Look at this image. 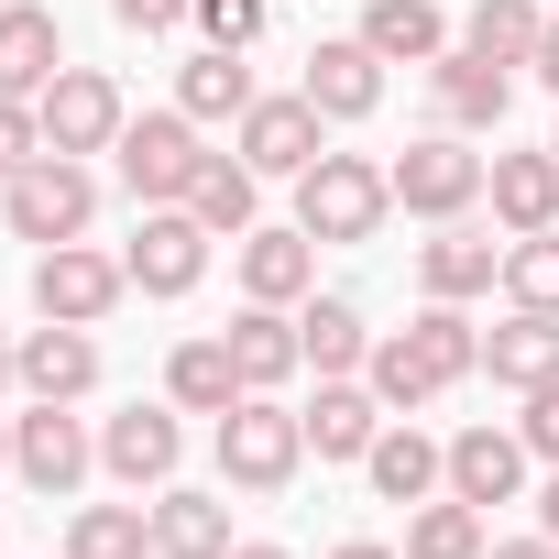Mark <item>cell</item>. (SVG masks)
Instances as JSON below:
<instances>
[{"instance_id": "obj_1", "label": "cell", "mask_w": 559, "mask_h": 559, "mask_svg": "<svg viewBox=\"0 0 559 559\" xmlns=\"http://www.w3.org/2000/svg\"><path fill=\"white\" fill-rule=\"evenodd\" d=\"M0 219H12V241H34V252L88 241V219H99V176H88V154H34L12 187H0Z\"/></svg>"}, {"instance_id": "obj_2", "label": "cell", "mask_w": 559, "mask_h": 559, "mask_svg": "<svg viewBox=\"0 0 559 559\" xmlns=\"http://www.w3.org/2000/svg\"><path fill=\"white\" fill-rule=\"evenodd\" d=\"M297 461H308V417H297L286 395H241V406L219 417V483H230V493H286Z\"/></svg>"}, {"instance_id": "obj_3", "label": "cell", "mask_w": 559, "mask_h": 559, "mask_svg": "<svg viewBox=\"0 0 559 559\" xmlns=\"http://www.w3.org/2000/svg\"><path fill=\"white\" fill-rule=\"evenodd\" d=\"M110 165H121L132 209H187V187H198L209 143H198V121H187V110H132V121H121V143H110Z\"/></svg>"}, {"instance_id": "obj_4", "label": "cell", "mask_w": 559, "mask_h": 559, "mask_svg": "<svg viewBox=\"0 0 559 559\" xmlns=\"http://www.w3.org/2000/svg\"><path fill=\"white\" fill-rule=\"evenodd\" d=\"M483 165H493V154H472V132L439 121V132H417L384 176H395V209L439 230V219H472V209H483Z\"/></svg>"}, {"instance_id": "obj_5", "label": "cell", "mask_w": 559, "mask_h": 559, "mask_svg": "<svg viewBox=\"0 0 559 559\" xmlns=\"http://www.w3.org/2000/svg\"><path fill=\"white\" fill-rule=\"evenodd\" d=\"M384 209H395V176H384L373 154H319V165L297 176V230H308V241H373Z\"/></svg>"}, {"instance_id": "obj_6", "label": "cell", "mask_w": 559, "mask_h": 559, "mask_svg": "<svg viewBox=\"0 0 559 559\" xmlns=\"http://www.w3.org/2000/svg\"><path fill=\"white\" fill-rule=\"evenodd\" d=\"M132 297V274H121V252H99V241H56V252H34V319H67V330H99L110 308Z\"/></svg>"}, {"instance_id": "obj_7", "label": "cell", "mask_w": 559, "mask_h": 559, "mask_svg": "<svg viewBox=\"0 0 559 559\" xmlns=\"http://www.w3.org/2000/svg\"><path fill=\"white\" fill-rule=\"evenodd\" d=\"M209 219L198 209H143L132 241H121V274H132V297H198V274H209Z\"/></svg>"}, {"instance_id": "obj_8", "label": "cell", "mask_w": 559, "mask_h": 559, "mask_svg": "<svg viewBox=\"0 0 559 559\" xmlns=\"http://www.w3.org/2000/svg\"><path fill=\"white\" fill-rule=\"evenodd\" d=\"M12 472H23L34 493H56V504H67V493L99 472V428H88L78 406H45V395H34V406L12 417Z\"/></svg>"}, {"instance_id": "obj_9", "label": "cell", "mask_w": 559, "mask_h": 559, "mask_svg": "<svg viewBox=\"0 0 559 559\" xmlns=\"http://www.w3.org/2000/svg\"><path fill=\"white\" fill-rule=\"evenodd\" d=\"M230 132H241V165H252V176H286V187H297V176L330 154V121H319V99H308V88H286V99L263 88V99H252Z\"/></svg>"}, {"instance_id": "obj_10", "label": "cell", "mask_w": 559, "mask_h": 559, "mask_svg": "<svg viewBox=\"0 0 559 559\" xmlns=\"http://www.w3.org/2000/svg\"><path fill=\"white\" fill-rule=\"evenodd\" d=\"M34 110H45V154H110V143H121V121H132V99H121V78H110V67H67Z\"/></svg>"}, {"instance_id": "obj_11", "label": "cell", "mask_w": 559, "mask_h": 559, "mask_svg": "<svg viewBox=\"0 0 559 559\" xmlns=\"http://www.w3.org/2000/svg\"><path fill=\"white\" fill-rule=\"evenodd\" d=\"M176 461H187L176 406H121V417H99V472H110L121 493H165Z\"/></svg>"}, {"instance_id": "obj_12", "label": "cell", "mask_w": 559, "mask_h": 559, "mask_svg": "<svg viewBox=\"0 0 559 559\" xmlns=\"http://www.w3.org/2000/svg\"><path fill=\"white\" fill-rule=\"evenodd\" d=\"M417 286H428V297H450V308L493 297V286H504V241H493V230H472V219H439V230L417 241Z\"/></svg>"}, {"instance_id": "obj_13", "label": "cell", "mask_w": 559, "mask_h": 559, "mask_svg": "<svg viewBox=\"0 0 559 559\" xmlns=\"http://www.w3.org/2000/svg\"><path fill=\"white\" fill-rule=\"evenodd\" d=\"M67 78V23L45 0H0V99H45Z\"/></svg>"}, {"instance_id": "obj_14", "label": "cell", "mask_w": 559, "mask_h": 559, "mask_svg": "<svg viewBox=\"0 0 559 559\" xmlns=\"http://www.w3.org/2000/svg\"><path fill=\"white\" fill-rule=\"evenodd\" d=\"M504 99H515V67H493V56H472V45H450V56L428 67V110H439L450 132H504Z\"/></svg>"}, {"instance_id": "obj_15", "label": "cell", "mask_w": 559, "mask_h": 559, "mask_svg": "<svg viewBox=\"0 0 559 559\" xmlns=\"http://www.w3.org/2000/svg\"><path fill=\"white\" fill-rule=\"evenodd\" d=\"M241 252V297L252 308H297V297H319V241L286 219V230H241L230 241Z\"/></svg>"}, {"instance_id": "obj_16", "label": "cell", "mask_w": 559, "mask_h": 559, "mask_svg": "<svg viewBox=\"0 0 559 559\" xmlns=\"http://www.w3.org/2000/svg\"><path fill=\"white\" fill-rule=\"evenodd\" d=\"M297 88L319 99V121H373V110H384V56H373L362 34H330Z\"/></svg>"}, {"instance_id": "obj_17", "label": "cell", "mask_w": 559, "mask_h": 559, "mask_svg": "<svg viewBox=\"0 0 559 559\" xmlns=\"http://www.w3.org/2000/svg\"><path fill=\"white\" fill-rule=\"evenodd\" d=\"M252 384H241V362H230V330H198V341H176L165 352V406L176 417H230Z\"/></svg>"}, {"instance_id": "obj_18", "label": "cell", "mask_w": 559, "mask_h": 559, "mask_svg": "<svg viewBox=\"0 0 559 559\" xmlns=\"http://www.w3.org/2000/svg\"><path fill=\"white\" fill-rule=\"evenodd\" d=\"M297 417H308V450H319V461H362L395 406H384L362 373H319V406H297Z\"/></svg>"}, {"instance_id": "obj_19", "label": "cell", "mask_w": 559, "mask_h": 559, "mask_svg": "<svg viewBox=\"0 0 559 559\" xmlns=\"http://www.w3.org/2000/svg\"><path fill=\"white\" fill-rule=\"evenodd\" d=\"M526 461H537V450H526V428H461V439H450V493L493 515V504H515V493H526Z\"/></svg>"}, {"instance_id": "obj_20", "label": "cell", "mask_w": 559, "mask_h": 559, "mask_svg": "<svg viewBox=\"0 0 559 559\" xmlns=\"http://www.w3.org/2000/svg\"><path fill=\"white\" fill-rule=\"evenodd\" d=\"M23 395H45V406L99 395V330H67V319L23 330Z\"/></svg>"}, {"instance_id": "obj_21", "label": "cell", "mask_w": 559, "mask_h": 559, "mask_svg": "<svg viewBox=\"0 0 559 559\" xmlns=\"http://www.w3.org/2000/svg\"><path fill=\"white\" fill-rule=\"evenodd\" d=\"M362 472H373V493H384V504H428V493H450V439H428V428L384 417V439L362 450Z\"/></svg>"}, {"instance_id": "obj_22", "label": "cell", "mask_w": 559, "mask_h": 559, "mask_svg": "<svg viewBox=\"0 0 559 559\" xmlns=\"http://www.w3.org/2000/svg\"><path fill=\"white\" fill-rule=\"evenodd\" d=\"M483 198H493V230H559V154H493L483 165Z\"/></svg>"}, {"instance_id": "obj_23", "label": "cell", "mask_w": 559, "mask_h": 559, "mask_svg": "<svg viewBox=\"0 0 559 559\" xmlns=\"http://www.w3.org/2000/svg\"><path fill=\"white\" fill-rule=\"evenodd\" d=\"M230 362H241V384H252V395H274V384H297V373H308V341H297V308H252V297H241V319H230Z\"/></svg>"}, {"instance_id": "obj_24", "label": "cell", "mask_w": 559, "mask_h": 559, "mask_svg": "<svg viewBox=\"0 0 559 559\" xmlns=\"http://www.w3.org/2000/svg\"><path fill=\"white\" fill-rule=\"evenodd\" d=\"M241 537H230V493H187V483H165L154 493V559H230Z\"/></svg>"}, {"instance_id": "obj_25", "label": "cell", "mask_w": 559, "mask_h": 559, "mask_svg": "<svg viewBox=\"0 0 559 559\" xmlns=\"http://www.w3.org/2000/svg\"><path fill=\"white\" fill-rule=\"evenodd\" d=\"M483 373H493L504 395H537V384L559 373V319H548V308H515L504 330H483Z\"/></svg>"}, {"instance_id": "obj_26", "label": "cell", "mask_w": 559, "mask_h": 559, "mask_svg": "<svg viewBox=\"0 0 559 559\" xmlns=\"http://www.w3.org/2000/svg\"><path fill=\"white\" fill-rule=\"evenodd\" d=\"M362 45H373L384 67H439L461 34H450L439 0H373V12H362Z\"/></svg>"}, {"instance_id": "obj_27", "label": "cell", "mask_w": 559, "mask_h": 559, "mask_svg": "<svg viewBox=\"0 0 559 559\" xmlns=\"http://www.w3.org/2000/svg\"><path fill=\"white\" fill-rule=\"evenodd\" d=\"M252 99H263V88H252V67H241L230 45H198V56L176 67V110H187L198 132H209V121H241Z\"/></svg>"}, {"instance_id": "obj_28", "label": "cell", "mask_w": 559, "mask_h": 559, "mask_svg": "<svg viewBox=\"0 0 559 559\" xmlns=\"http://www.w3.org/2000/svg\"><path fill=\"white\" fill-rule=\"evenodd\" d=\"M187 209H198L219 241H241V230H263V176H252L241 154H209V165H198V187H187Z\"/></svg>"}, {"instance_id": "obj_29", "label": "cell", "mask_w": 559, "mask_h": 559, "mask_svg": "<svg viewBox=\"0 0 559 559\" xmlns=\"http://www.w3.org/2000/svg\"><path fill=\"white\" fill-rule=\"evenodd\" d=\"M297 341H308V373H362L373 362V330L352 297H297Z\"/></svg>"}, {"instance_id": "obj_30", "label": "cell", "mask_w": 559, "mask_h": 559, "mask_svg": "<svg viewBox=\"0 0 559 559\" xmlns=\"http://www.w3.org/2000/svg\"><path fill=\"white\" fill-rule=\"evenodd\" d=\"M406 341L428 352L439 384H472V373H483V330H472V308H450V297H428V308L406 319Z\"/></svg>"}, {"instance_id": "obj_31", "label": "cell", "mask_w": 559, "mask_h": 559, "mask_svg": "<svg viewBox=\"0 0 559 559\" xmlns=\"http://www.w3.org/2000/svg\"><path fill=\"white\" fill-rule=\"evenodd\" d=\"M67 559H154V504H78Z\"/></svg>"}, {"instance_id": "obj_32", "label": "cell", "mask_w": 559, "mask_h": 559, "mask_svg": "<svg viewBox=\"0 0 559 559\" xmlns=\"http://www.w3.org/2000/svg\"><path fill=\"white\" fill-rule=\"evenodd\" d=\"M537 34H548V0H472V23H461V45L493 56V67H526Z\"/></svg>"}, {"instance_id": "obj_33", "label": "cell", "mask_w": 559, "mask_h": 559, "mask_svg": "<svg viewBox=\"0 0 559 559\" xmlns=\"http://www.w3.org/2000/svg\"><path fill=\"white\" fill-rule=\"evenodd\" d=\"M362 384H373V395H384L395 417H417V406H439V395H450V384L428 373V352H417L406 330H384V341H373V362H362Z\"/></svg>"}, {"instance_id": "obj_34", "label": "cell", "mask_w": 559, "mask_h": 559, "mask_svg": "<svg viewBox=\"0 0 559 559\" xmlns=\"http://www.w3.org/2000/svg\"><path fill=\"white\" fill-rule=\"evenodd\" d=\"M493 537H483V504H461V493H428L417 515H406V559H483Z\"/></svg>"}, {"instance_id": "obj_35", "label": "cell", "mask_w": 559, "mask_h": 559, "mask_svg": "<svg viewBox=\"0 0 559 559\" xmlns=\"http://www.w3.org/2000/svg\"><path fill=\"white\" fill-rule=\"evenodd\" d=\"M504 308H548L559 319V230H515L504 241Z\"/></svg>"}, {"instance_id": "obj_36", "label": "cell", "mask_w": 559, "mask_h": 559, "mask_svg": "<svg viewBox=\"0 0 559 559\" xmlns=\"http://www.w3.org/2000/svg\"><path fill=\"white\" fill-rule=\"evenodd\" d=\"M198 45H230V56H252L263 45V23H274V0H198Z\"/></svg>"}, {"instance_id": "obj_37", "label": "cell", "mask_w": 559, "mask_h": 559, "mask_svg": "<svg viewBox=\"0 0 559 559\" xmlns=\"http://www.w3.org/2000/svg\"><path fill=\"white\" fill-rule=\"evenodd\" d=\"M34 154H45V110L34 99H0V187H12Z\"/></svg>"}, {"instance_id": "obj_38", "label": "cell", "mask_w": 559, "mask_h": 559, "mask_svg": "<svg viewBox=\"0 0 559 559\" xmlns=\"http://www.w3.org/2000/svg\"><path fill=\"white\" fill-rule=\"evenodd\" d=\"M515 428H526V450H537V461L559 472V373H548V384L526 395V417H515Z\"/></svg>"}, {"instance_id": "obj_39", "label": "cell", "mask_w": 559, "mask_h": 559, "mask_svg": "<svg viewBox=\"0 0 559 559\" xmlns=\"http://www.w3.org/2000/svg\"><path fill=\"white\" fill-rule=\"evenodd\" d=\"M187 12H198V0H110V23H121V34H176Z\"/></svg>"}, {"instance_id": "obj_40", "label": "cell", "mask_w": 559, "mask_h": 559, "mask_svg": "<svg viewBox=\"0 0 559 559\" xmlns=\"http://www.w3.org/2000/svg\"><path fill=\"white\" fill-rule=\"evenodd\" d=\"M526 78H537V88H559V12H548V34H537V56H526Z\"/></svg>"}, {"instance_id": "obj_41", "label": "cell", "mask_w": 559, "mask_h": 559, "mask_svg": "<svg viewBox=\"0 0 559 559\" xmlns=\"http://www.w3.org/2000/svg\"><path fill=\"white\" fill-rule=\"evenodd\" d=\"M483 559H559V537H548V526H537V537H493Z\"/></svg>"}, {"instance_id": "obj_42", "label": "cell", "mask_w": 559, "mask_h": 559, "mask_svg": "<svg viewBox=\"0 0 559 559\" xmlns=\"http://www.w3.org/2000/svg\"><path fill=\"white\" fill-rule=\"evenodd\" d=\"M0 384H23V330H0Z\"/></svg>"}, {"instance_id": "obj_43", "label": "cell", "mask_w": 559, "mask_h": 559, "mask_svg": "<svg viewBox=\"0 0 559 559\" xmlns=\"http://www.w3.org/2000/svg\"><path fill=\"white\" fill-rule=\"evenodd\" d=\"M330 559H395V548H384V537H341Z\"/></svg>"}, {"instance_id": "obj_44", "label": "cell", "mask_w": 559, "mask_h": 559, "mask_svg": "<svg viewBox=\"0 0 559 559\" xmlns=\"http://www.w3.org/2000/svg\"><path fill=\"white\" fill-rule=\"evenodd\" d=\"M537 526H548V537H559V472H548V483H537Z\"/></svg>"}, {"instance_id": "obj_45", "label": "cell", "mask_w": 559, "mask_h": 559, "mask_svg": "<svg viewBox=\"0 0 559 559\" xmlns=\"http://www.w3.org/2000/svg\"><path fill=\"white\" fill-rule=\"evenodd\" d=\"M230 559H297V548H274V537H241V548H230Z\"/></svg>"}, {"instance_id": "obj_46", "label": "cell", "mask_w": 559, "mask_h": 559, "mask_svg": "<svg viewBox=\"0 0 559 559\" xmlns=\"http://www.w3.org/2000/svg\"><path fill=\"white\" fill-rule=\"evenodd\" d=\"M0 472H12V417H0Z\"/></svg>"}, {"instance_id": "obj_47", "label": "cell", "mask_w": 559, "mask_h": 559, "mask_svg": "<svg viewBox=\"0 0 559 559\" xmlns=\"http://www.w3.org/2000/svg\"><path fill=\"white\" fill-rule=\"evenodd\" d=\"M548 154H559V132H548Z\"/></svg>"}, {"instance_id": "obj_48", "label": "cell", "mask_w": 559, "mask_h": 559, "mask_svg": "<svg viewBox=\"0 0 559 559\" xmlns=\"http://www.w3.org/2000/svg\"><path fill=\"white\" fill-rule=\"evenodd\" d=\"M548 12H559V0H548Z\"/></svg>"}, {"instance_id": "obj_49", "label": "cell", "mask_w": 559, "mask_h": 559, "mask_svg": "<svg viewBox=\"0 0 559 559\" xmlns=\"http://www.w3.org/2000/svg\"><path fill=\"white\" fill-rule=\"evenodd\" d=\"M56 559H67V548H56Z\"/></svg>"}]
</instances>
